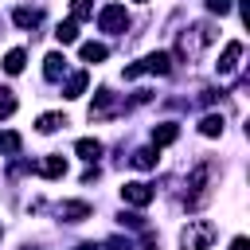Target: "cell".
Here are the masks:
<instances>
[{
	"mask_svg": "<svg viewBox=\"0 0 250 250\" xmlns=\"http://www.w3.org/2000/svg\"><path fill=\"white\" fill-rule=\"evenodd\" d=\"M207 180H211V164H199V168L191 172V180H188V195H184L191 207H199V203L207 199Z\"/></svg>",
	"mask_w": 250,
	"mask_h": 250,
	"instance_id": "8992f818",
	"label": "cell"
},
{
	"mask_svg": "<svg viewBox=\"0 0 250 250\" xmlns=\"http://www.w3.org/2000/svg\"><path fill=\"white\" fill-rule=\"evenodd\" d=\"M238 59H242V43H238V39H230V43L223 47V55H219V62H215V66H219V74H223V78H227V74H234V66H238Z\"/></svg>",
	"mask_w": 250,
	"mask_h": 250,
	"instance_id": "9c48e42d",
	"label": "cell"
},
{
	"mask_svg": "<svg viewBox=\"0 0 250 250\" xmlns=\"http://www.w3.org/2000/svg\"><path fill=\"white\" fill-rule=\"evenodd\" d=\"M121 223H125V227H133V230H145V219H141L137 211H129V215H121Z\"/></svg>",
	"mask_w": 250,
	"mask_h": 250,
	"instance_id": "484cf974",
	"label": "cell"
},
{
	"mask_svg": "<svg viewBox=\"0 0 250 250\" xmlns=\"http://www.w3.org/2000/svg\"><path fill=\"white\" fill-rule=\"evenodd\" d=\"M12 20H16L20 27H35V23H39V12H35V8H16Z\"/></svg>",
	"mask_w": 250,
	"mask_h": 250,
	"instance_id": "44dd1931",
	"label": "cell"
},
{
	"mask_svg": "<svg viewBox=\"0 0 250 250\" xmlns=\"http://www.w3.org/2000/svg\"><path fill=\"white\" fill-rule=\"evenodd\" d=\"M90 16H94V4H90V0H74V4H70V20H74V23H78V20H90Z\"/></svg>",
	"mask_w": 250,
	"mask_h": 250,
	"instance_id": "7402d4cb",
	"label": "cell"
},
{
	"mask_svg": "<svg viewBox=\"0 0 250 250\" xmlns=\"http://www.w3.org/2000/svg\"><path fill=\"white\" fill-rule=\"evenodd\" d=\"M215 39V31H211V23H195L188 35H180V59H195L207 43Z\"/></svg>",
	"mask_w": 250,
	"mask_h": 250,
	"instance_id": "3957f363",
	"label": "cell"
},
{
	"mask_svg": "<svg viewBox=\"0 0 250 250\" xmlns=\"http://www.w3.org/2000/svg\"><path fill=\"white\" fill-rule=\"evenodd\" d=\"M230 250H250V238H242V234H238V238L230 242Z\"/></svg>",
	"mask_w": 250,
	"mask_h": 250,
	"instance_id": "83f0119b",
	"label": "cell"
},
{
	"mask_svg": "<svg viewBox=\"0 0 250 250\" xmlns=\"http://www.w3.org/2000/svg\"><path fill=\"white\" fill-rule=\"evenodd\" d=\"M86 86H90V74H86V70H74V74L66 78V86H62V98H82Z\"/></svg>",
	"mask_w": 250,
	"mask_h": 250,
	"instance_id": "7c38bea8",
	"label": "cell"
},
{
	"mask_svg": "<svg viewBox=\"0 0 250 250\" xmlns=\"http://www.w3.org/2000/svg\"><path fill=\"white\" fill-rule=\"evenodd\" d=\"M215 242V223L211 219H188L180 230V250H207Z\"/></svg>",
	"mask_w": 250,
	"mask_h": 250,
	"instance_id": "6da1fadb",
	"label": "cell"
},
{
	"mask_svg": "<svg viewBox=\"0 0 250 250\" xmlns=\"http://www.w3.org/2000/svg\"><path fill=\"white\" fill-rule=\"evenodd\" d=\"M0 152H20V133H0Z\"/></svg>",
	"mask_w": 250,
	"mask_h": 250,
	"instance_id": "cb8c5ba5",
	"label": "cell"
},
{
	"mask_svg": "<svg viewBox=\"0 0 250 250\" xmlns=\"http://www.w3.org/2000/svg\"><path fill=\"white\" fill-rule=\"evenodd\" d=\"M35 172H39V176H47V180H59V176H66V156H59V152H55V156L39 160V164H35Z\"/></svg>",
	"mask_w": 250,
	"mask_h": 250,
	"instance_id": "8fae6325",
	"label": "cell"
},
{
	"mask_svg": "<svg viewBox=\"0 0 250 250\" xmlns=\"http://www.w3.org/2000/svg\"><path fill=\"white\" fill-rule=\"evenodd\" d=\"M62 125H66V117H62V113H43L35 129H39V133H55V129H62Z\"/></svg>",
	"mask_w": 250,
	"mask_h": 250,
	"instance_id": "ffe728a7",
	"label": "cell"
},
{
	"mask_svg": "<svg viewBox=\"0 0 250 250\" xmlns=\"http://www.w3.org/2000/svg\"><path fill=\"white\" fill-rule=\"evenodd\" d=\"M0 234H4V230H0Z\"/></svg>",
	"mask_w": 250,
	"mask_h": 250,
	"instance_id": "f1b7e54d",
	"label": "cell"
},
{
	"mask_svg": "<svg viewBox=\"0 0 250 250\" xmlns=\"http://www.w3.org/2000/svg\"><path fill=\"white\" fill-rule=\"evenodd\" d=\"M74 152H78L82 160H90V164H94V160L102 156V141H94V137H82V141L74 145Z\"/></svg>",
	"mask_w": 250,
	"mask_h": 250,
	"instance_id": "5bb4252c",
	"label": "cell"
},
{
	"mask_svg": "<svg viewBox=\"0 0 250 250\" xmlns=\"http://www.w3.org/2000/svg\"><path fill=\"white\" fill-rule=\"evenodd\" d=\"M176 137H180V125H176V121H164V125L152 129V148H164V145H172Z\"/></svg>",
	"mask_w": 250,
	"mask_h": 250,
	"instance_id": "4fadbf2b",
	"label": "cell"
},
{
	"mask_svg": "<svg viewBox=\"0 0 250 250\" xmlns=\"http://www.w3.org/2000/svg\"><path fill=\"white\" fill-rule=\"evenodd\" d=\"M199 133H203V137H219V133H223V113H207V117L199 121Z\"/></svg>",
	"mask_w": 250,
	"mask_h": 250,
	"instance_id": "d6986e66",
	"label": "cell"
},
{
	"mask_svg": "<svg viewBox=\"0 0 250 250\" xmlns=\"http://www.w3.org/2000/svg\"><path fill=\"white\" fill-rule=\"evenodd\" d=\"M121 109H125V105L117 102V94L102 86V90L94 94V102H90V121H105V117H113V113H121Z\"/></svg>",
	"mask_w": 250,
	"mask_h": 250,
	"instance_id": "277c9868",
	"label": "cell"
},
{
	"mask_svg": "<svg viewBox=\"0 0 250 250\" xmlns=\"http://www.w3.org/2000/svg\"><path fill=\"white\" fill-rule=\"evenodd\" d=\"M12 113H16V94L0 86V117H12Z\"/></svg>",
	"mask_w": 250,
	"mask_h": 250,
	"instance_id": "603a6c76",
	"label": "cell"
},
{
	"mask_svg": "<svg viewBox=\"0 0 250 250\" xmlns=\"http://www.w3.org/2000/svg\"><path fill=\"white\" fill-rule=\"evenodd\" d=\"M102 250H133V242L129 238H109V242H102Z\"/></svg>",
	"mask_w": 250,
	"mask_h": 250,
	"instance_id": "4316f807",
	"label": "cell"
},
{
	"mask_svg": "<svg viewBox=\"0 0 250 250\" xmlns=\"http://www.w3.org/2000/svg\"><path fill=\"white\" fill-rule=\"evenodd\" d=\"M98 27H102V31H109V35H117V31H125V27H129V12H125L121 4H105V8L98 12Z\"/></svg>",
	"mask_w": 250,
	"mask_h": 250,
	"instance_id": "5b68a950",
	"label": "cell"
},
{
	"mask_svg": "<svg viewBox=\"0 0 250 250\" xmlns=\"http://www.w3.org/2000/svg\"><path fill=\"white\" fill-rule=\"evenodd\" d=\"M23 62H27V55H23L20 47H12V51L4 55V70H8V74H20V70H23Z\"/></svg>",
	"mask_w": 250,
	"mask_h": 250,
	"instance_id": "ac0fdd59",
	"label": "cell"
},
{
	"mask_svg": "<svg viewBox=\"0 0 250 250\" xmlns=\"http://www.w3.org/2000/svg\"><path fill=\"white\" fill-rule=\"evenodd\" d=\"M133 168H141V172H148V168H156V148H152V145H145V148H137V152H133Z\"/></svg>",
	"mask_w": 250,
	"mask_h": 250,
	"instance_id": "2e32d148",
	"label": "cell"
},
{
	"mask_svg": "<svg viewBox=\"0 0 250 250\" xmlns=\"http://www.w3.org/2000/svg\"><path fill=\"white\" fill-rule=\"evenodd\" d=\"M78 55H82V62H102V59L109 55V47H105V43H82Z\"/></svg>",
	"mask_w": 250,
	"mask_h": 250,
	"instance_id": "9a60e30c",
	"label": "cell"
},
{
	"mask_svg": "<svg viewBox=\"0 0 250 250\" xmlns=\"http://www.w3.org/2000/svg\"><path fill=\"white\" fill-rule=\"evenodd\" d=\"M152 188L148 184H141V180H129V184H121V199L129 203V207H148L152 203Z\"/></svg>",
	"mask_w": 250,
	"mask_h": 250,
	"instance_id": "52a82bcc",
	"label": "cell"
},
{
	"mask_svg": "<svg viewBox=\"0 0 250 250\" xmlns=\"http://www.w3.org/2000/svg\"><path fill=\"white\" fill-rule=\"evenodd\" d=\"M168 70H172V55H168V51H152V55H145L141 62L125 66V78H141V74H168Z\"/></svg>",
	"mask_w": 250,
	"mask_h": 250,
	"instance_id": "7a4b0ae2",
	"label": "cell"
},
{
	"mask_svg": "<svg viewBox=\"0 0 250 250\" xmlns=\"http://www.w3.org/2000/svg\"><path fill=\"white\" fill-rule=\"evenodd\" d=\"M141 4H145V0H141Z\"/></svg>",
	"mask_w": 250,
	"mask_h": 250,
	"instance_id": "f546056e",
	"label": "cell"
},
{
	"mask_svg": "<svg viewBox=\"0 0 250 250\" xmlns=\"http://www.w3.org/2000/svg\"><path fill=\"white\" fill-rule=\"evenodd\" d=\"M94 215V207L86 203V199H66V203H59V219H66V223H82V219H90Z\"/></svg>",
	"mask_w": 250,
	"mask_h": 250,
	"instance_id": "ba28073f",
	"label": "cell"
},
{
	"mask_svg": "<svg viewBox=\"0 0 250 250\" xmlns=\"http://www.w3.org/2000/svg\"><path fill=\"white\" fill-rule=\"evenodd\" d=\"M230 4H234V0H207V12H211V16H227Z\"/></svg>",
	"mask_w": 250,
	"mask_h": 250,
	"instance_id": "d4e9b609",
	"label": "cell"
},
{
	"mask_svg": "<svg viewBox=\"0 0 250 250\" xmlns=\"http://www.w3.org/2000/svg\"><path fill=\"white\" fill-rule=\"evenodd\" d=\"M55 39H59L62 47H66V43H74V39H78V23H74V20H62V23L55 27Z\"/></svg>",
	"mask_w": 250,
	"mask_h": 250,
	"instance_id": "e0dca14e",
	"label": "cell"
},
{
	"mask_svg": "<svg viewBox=\"0 0 250 250\" xmlns=\"http://www.w3.org/2000/svg\"><path fill=\"white\" fill-rule=\"evenodd\" d=\"M62 74H66V55L51 51V55L43 59V78H47V82H59Z\"/></svg>",
	"mask_w": 250,
	"mask_h": 250,
	"instance_id": "30bf717a",
	"label": "cell"
}]
</instances>
